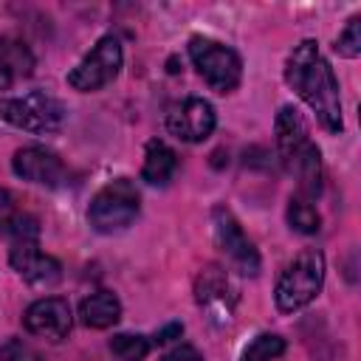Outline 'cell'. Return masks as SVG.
Listing matches in <instances>:
<instances>
[{
	"mask_svg": "<svg viewBox=\"0 0 361 361\" xmlns=\"http://www.w3.org/2000/svg\"><path fill=\"white\" fill-rule=\"evenodd\" d=\"M189 59H192L195 71L200 73V79L214 93L237 90V85L243 79V59L234 48H228V45H223L212 37L195 34L189 39Z\"/></svg>",
	"mask_w": 361,
	"mask_h": 361,
	"instance_id": "obj_5",
	"label": "cell"
},
{
	"mask_svg": "<svg viewBox=\"0 0 361 361\" xmlns=\"http://www.w3.org/2000/svg\"><path fill=\"white\" fill-rule=\"evenodd\" d=\"M237 299H240V290L226 268H220L214 262L200 268V274L195 276V302L200 305V310H206L209 322H214V324L231 322Z\"/></svg>",
	"mask_w": 361,
	"mask_h": 361,
	"instance_id": "obj_9",
	"label": "cell"
},
{
	"mask_svg": "<svg viewBox=\"0 0 361 361\" xmlns=\"http://www.w3.org/2000/svg\"><path fill=\"white\" fill-rule=\"evenodd\" d=\"M180 333H183V327H180V324H169L166 330H161V333H158V338H155V341H158V344H166V341H172V336H180Z\"/></svg>",
	"mask_w": 361,
	"mask_h": 361,
	"instance_id": "obj_25",
	"label": "cell"
},
{
	"mask_svg": "<svg viewBox=\"0 0 361 361\" xmlns=\"http://www.w3.org/2000/svg\"><path fill=\"white\" fill-rule=\"evenodd\" d=\"M178 169V155L175 149L161 141V138H149L144 147V164H141V178L152 186H166L172 180Z\"/></svg>",
	"mask_w": 361,
	"mask_h": 361,
	"instance_id": "obj_15",
	"label": "cell"
},
{
	"mask_svg": "<svg viewBox=\"0 0 361 361\" xmlns=\"http://www.w3.org/2000/svg\"><path fill=\"white\" fill-rule=\"evenodd\" d=\"M212 234H214V245L220 248V254L226 257V262L243 274V276H257L259 274V251L254 248V243L248 240V234L243 231V226L237 223V217L226 209V206H214L212 212Z\"/></svg>",
	"mask_w": 361,
	"mask_h": 361,
	"instance_id": "obj_8",
	"label": "cell"
},
{
	"mask_svg": "<svg viewBox=\"0 0 361 361\" xmlns=\"http://www.w3.org/2000/svg\"><path fill=\"white\" fill-rule=\"evenodd\" d=\"M285 164V169L296 178V183H299V195L302 197H307V200H313V197H319L322 195V178H324V172H322V152H319V147L313 144V141H307V144H302L288 161H282Z\"/></svg>",
	"mask_w": 361,
	"mask_h": 361,
	"instance_id": "obj_13",
	"label": "cell"
},
{
	"mask_svg": "<svg viewBox=\"0 0 361 361\" xmlns=\"http://www.w3.org/2000/svg\"><path fill=\"white\" fill-rule=\"evenodd\" d=\"M79 319L90 330H107L121 319V302L113 290H96V293L82 299Z\"/></svg>",
	"mask_w": 361,
	"mask_h": 361,
	"instance_id": "obj_16",
	"label": "cell"
},
{
	"mask_svg": "<svg viewBox=\"0 0 361 361\" xmlns=\"http://www.w3.org/2000/svg\"><path fill=\"white\" fill-rule=\"evenodd\" d=\"M217 116L214 107L200 96H186L183 102L172 104L166 113V130L189 144H200L214 133Z\"/></svg>",
	"mask_w": 361,
	"mask_h": 361,
	"instance_id": "obj_10",
	"label": "cell"
},
{
	"mask_svg": "<svg viewBox=\"0 0 361 361\" xmlns=\"http://www.w3.org/2000/svg\"><path fill=\"white\" fill-rule=\"evenodd\" d=\"M161 361H203V355H200L192 344H178V347H172Z\"/></svg>",
	"mask_w": 361,
	"mask_h": 361,
	"instance_id": "obj_24",
	"label": "cell"
},
{
	"mask_svg": "<svg viewBox=\"0 0 361 361\" xmlns=\"http://www.w3.org/2000/svg\"><path fill=\"white\" fill-rule=\"evenodd\" d=\"M11 248H8V262L11 268L37 288H48L59 282L62 276V262L39 248V223L34 214H17L11 223Z\"/></svg>",
	"mask_w": 361,
	"mask_h": 361,
	"instance_id": "obj_2",
	"label": "cell"
},
{
	"mask_svg": "<svg viewBox=\"0 0 361 361\" xmlns=\"http://www.w3.org/2000/svg\"><path fill=\"white\" fill-rule=\"evenodd\" d=\"M288 223L299 234H316L322 228V217H319L316 206L307 197H302V195L288 200Z\"/></svg>",
	"mask_w": 361,
	"mask_h": 361,
	"instance_id": "obj_18",
	"label": "cell"
},
{
	"mask_svg": "<svg viewBox=\"0 0 361 361\" xmlns=\"http://www.w3.org/2000/svg\"><path fill=\"white\" fill-rule=\"evenodd\" d=\"M110 353L118 361H144L149 353V341L138 333H118L110 338Z\"/></svg>",
	"mask_w": 361,
	"mask_h": 361,
	"instance_id": "obj_19",
	"label": "cell"
},
{
	"mask_svg": "<svg viewBox=\"0 0 361 361\" xmlns=\"http://www.w3.org/2000/svg\"><path fill=\"white\" fill-rule=\"evenodd\" d=\"M285 82L296 90V96L316 113L319 124L327 133H341V93L338 79L330 62L322 56L316 39H302L285 59Z\"/></svg>",
	"mask_w": 361,
	"mask_h": 361,
	"instance_id": "obj_1",
	"label": "cell"
},
{
	"mask_svg": "<svg viewBox=\"0 0 361 361\" xmlns=\"http://www.w3.org/2000/svg\"><path fill=\"white\" fill-rule=\"evenodd\" d=\"M285 353V338L276 333H259L245 350H243V361H274Z\"/></svg>",
	"mask_w": 361,
	"mask_h": 361,
	"instance_id": "obj_20",
	"label": "cell"
},
{
	"mask_svg": "<svg viewBox=\"0 0 361 361\" xmlns=\"http://www.w3.org/2000/svg\"><path fill=\"white\" fill-rule=\"evenodd\" d=\"M322 285H324V254L316 248H305L279 274L274 288V302L282 313H296L322 293Z\"/></svg>",
	"mask_w": 361,
	"mask_h": 361,
	"instance_id": "obj_3",
	"label": "cell"
},
{
	"mask_svg": "<svg viewBox=\"0 0 361 361\" xmlns=\"http://www.w3.org/2000/svg\"><path fill=\"white\" fill-rule=\"evenodd\" d=\"M11 169L17 178L37 186H48V189L65 180V164L56 158V152L45 147H20L11 158Z\"/></svg>",
	"mask_w": 361,
	"mask_h": 361,
	"instance_id": "obj_12",
	"label": "cell"
},
{
	"mask_svg": "<svg viewBox=\"0 0 361 361\" xmlns=\"http://www.w3.org/2000/svg\"><path fill=\"white\" fill-rule=\"evenodd\" d=\"M141 209V195L130 178H116L107 180L90 200L87 206V223L99 234H113L127 228Z\"/></svg>",
	"mask_w": 361,
	"mask_h": 361,
	"instance_id": "obj_4",
	"label": "cell"
},
{
	"mask_svg": "<svg viewBox=\"0 0 361 361\" xmlns=\"http://www.w3.org/2000/svg\"><path fill=\"white\" fill-rule=\"evenodd\" d=\"M336 51H338L341 56H347V59H355V56L361 54V17H358V14H353V17L347 20L344 31H341L338 39H336Z\"/></svg>",
	"mask_w": 361,
	"mask_h": 361,
	"instance_id": "obj_21",
	"label": "cell"
},
{
	"mask_svg": "<svg viewBox=\"0 0 361 361\" xmlns=\"http://www.w3.org/2000/svg\"><path fill=\"white\" fill-rule=\"evenodd\" d=\"M71 324H73L71 305L59 296H42V299L31 302L23 313V327L31 336H39V338L54 341V344L68 338Z\"/></svg>",
	"mask_w": 361,
	"mask_h": 361,
	"instance_id": "obj_11",
	"label": "cell"
},
{
	"mask_svg": "<svg viewBox=\"0 0 361 361\" xmlns=\"http://www.w3.org/2000/svg\"><path fill=\"white\" fill-rule=\"evenodd\" d=\"M17 203H14V195L8 189L0 186V234L11 231V223L17 220Z\"/></svg>",
	"mask_w": 361,
	"mask_h": 361,
	"instance_id": "obj_23",
	"label": "cell"
},
{
	"mask_svg": "<svg viewBox=\"0 0 361 361\" xmlns=\"http://www.w3.org/2000/svg\"><path fill=\"white\" fill-rule=\"evenodd\" d=\"M0 118L17 130L45 135V133H56L62 127L65 107L56 96H51L45 90H28L23 96L0 99Z\"/></svg>",
	"mask_w": 361,
	"mask_h": 361,
	"instance_id": "obj_6",
	"label": "cell"
},
{
	"mask_svg": "<svg viewBox=\"0 0 361 361\" xmlns=\"http://www.w3.org/2000/svg\"><path fill=\"white\" fill-rule=\"evenodd\" d=\"M0 361H42L39 350L31 347L25 338H6L0 344Z\"/></svg>",
	"mask_w": 361,
	"mask_h": 361,
	"instance_id": "obj_22",
	"label": "cell"
},
{
	"mask_svg": "<svg viewBox=\"0 0 361 361\" xmlns=\"http://www.w3.org/2000/svg\"><path fill=\"white\" fill-rule=\"evenodd\" d=\"M274 133H276V152H279L282 161H288L302 144L310 141L307 121L302 118V113L293 104H282L279 107L276 121H274Z\"/></svg>",
	"mask_w": 361,
	"mask_h": 361,
	"instance_id": "obj_14",
	"label": "cell"
},
{
	"mask_svg": "<svg viewBox=\"0 0 361 361\" xmlns=\"http://www.w3.org/2000/svg\"><path fill=\"white\" fill-rule=\"evenodd\" d=\"M121 62H124V51H121V42L116 34H104L85 56L76 68H71L68 73V85L79 93H93V90H102L104 85H110L118 71H121Z\"/></svg>",
	"mask_w": 361,
	"mask_h": 361,
	"instance_id": "obj_7",
	"label": "cell"
},
{
	"mask_svg": "<svg viewBox=\"0 0 361 361\" xmlns=\"http://www.w3.org/2000/svg\"><path fill=\"white\" fill-rule=\"evenodd\" d=\"M34 56L23 42L0 39V90H8L17 79L31 76Z\"/></svg>",
	"mask_w": 361,
	"mask_h": 361,
	"instance_id": "obj_17",
	"label": "cell"
}]
</instances>
